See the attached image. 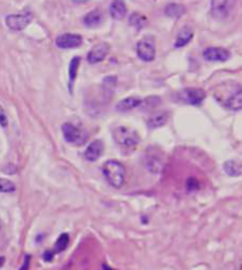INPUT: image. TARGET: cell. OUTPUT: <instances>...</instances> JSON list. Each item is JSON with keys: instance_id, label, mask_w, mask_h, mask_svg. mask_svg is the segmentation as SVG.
Instances as JSON below:
<instances>
[{"instance_id": "obj_1", "label": "cell", "mask_w": 242, "mask_h": 270, "mask_svg": "<svg viewBox=\"0 0 242 270\" xmlns=\"http://www.w3.org/2000/svg\"><path fill=\"white\" fill-rule=\"evenodd\" d=\"M104 176L106 181L112 186V187L119 188L123 186L125 183V177H126V170L125 166L116 160H108L104 167H102Z\"/></svg>"}, {"instance_id": "obj_2", "label": "cell", "mask_w": 242, "mask_h": 270, "mask_svg": "<svg viewBox=\"0 0 242 270\" xmlns=\"http://www.w3.org/2000/svg\"><path fill=\"white\" fill-rule=\"evenodd\" d=\"M112 137L118 146L122 147H135L140 142V136L135 129L126 126H118L112 130Z\"/></svg>"}, {"instance_id": "obj_3", "label": "cell", "mask_w": 242, "mask_h": 270, "mask_svg": "<svg viewBox=\"0 0 242 270\" xmlns=\"http://www.w3.org/2000/svg\"><path fill=\"white\" fill-rule=\"evenodd\" d=\"M61 130H63V136L65 139V142L71 143L75 146H82L88 139V135L82 132L80 127H77L73 123H64L61 126Z\"/></svg>"}, {"instance_id": "obj_4", "label": "cell", "mask_w": 242, "mask_h": 270, "mask_svg": "<svg viewBox=\"0 0 242 270\" xmlns=\"http://www.w3.org/2000/svg\"><path fill=\"white\" fill-rule=\"evenodd\" d=\"M136 52L137 57L142 61H145V63L153 61L155 57H156V45H155V41L152 39H149V37L142 39L140 41L137 42Z\"/></svg>"}, {"instance_id": "obj_5", "label": "cell", "mask_w": 242, "mask_h": 270, "mask_svg": "<svg viewBox=\"0 0 242 270\" xmlns=\"http://www.w3.org/2000/svg\"><path fill=\"white\" fill-rule=\"evenodd\" d=\"M33 19L32 11H24L21 14H9L6 17V24L11 32H21L24 30Z\"/></svg>"}, {"instance_id": "obj_6", "label": "cell", "mask_w": 242, "mask_h": 270, "mask_svg": "<svg viewBox=\"0 0 242 270\" xmlns=\"http://www.w3.org/2000/svg\"><path fill=\"white\" fill-rule=\"evenodd\" d=\"M204 58L211 63H225L231 58V52L222 47H208L202 52Z\"/></svg>"}, {"instance_id": "obj_7", "label": "cell", "mask_w": 242, "mask_h": 270, "mask_svg": "<svg viewBox=\"0 0 242 270\" xmlns=\"http://www.w3.org/2000/svg\"><path fill=\"white\" fill-rule=\"evenodd\" d=\"M180 99L187 105H200L205 99V92L202 89L186 88L180 92Z\"/></svg>"}, {"instance_id": "obj_8", "label": "cell", "mask_w": 242, "mask_h": 270, "mask_svg": "<svg viewBox=\"0 0 242 270\" xmlns=\"http://www.w3.org/2000/svg\"><path fill=\"white\" fill-rule=\"evenodd\" d=\"M55 44L58 48L63 50L78 48L82 44V37L80 34H61L55 39Z\"/></svg>"}, {"instance_id": "obj_9", "label": "cell", "mask_w": 242, "mask_h": 270, "mask_svg": "<svg viewBox=\"0 0 242 270\" xmlns=\"http://www.w3.org/2000/svg\"><path fill=\"white\" fill-rule=\"evenodd\" d=\"M232 6H234V1L214 0V1H211V14L215 19H227L231 14Z\"/></svg>"}, {"instance_id": "obj_10", "label": "cell", "mask_w": 242, "mask_h": 270, "mask_svg": "<svg viewBox=\"0 0 242 270\" xmlns=\"http://www.w3.org/2000/svg\"><path fill=\"white\" fill-rule=\"evenodd\" d=\"M221 104L224 105L228 111H232V112H240V111L242 109L241 85H240V86H237L231 95H228L225 99H222Z\"/></svg>"}, {"instance_id": "obj_11", "label": "cell", "mask_w": 242, "mask_h": 270, "mask_svg": "<svg viewBox=\"0 0 242 270\" xmlns=\"http://www.w3.org/2000/svg\"><path fill=\"white\" fill-rule=\"evenodd\" d=\"M109 54V45L105 42H101L98 45H95L91 51L88 52L86 60L89 64H98L101 61H104L106 58V55Z\"/></svg>"}, {"instance_id": "obj_12", "label": "cell", "mask_w": 242, "mask_h": 270, "mask_svg": "<svg viewBox=\"0 0 242 270\" xmlns=\"http://www.w3.org/2000/svg\"><path fill=\"white\" fill-rule=\"evenodd\" d=\"M102 153H104V143H102V140H94L91 145L86 147L84 157L85 160H88V161H96L99 157L102 156Z\"/></svg>"}, {"instance_id": "obj_13", "label": "cell", "mask_w": 242, "mask_h": 270, "mask_svg": "<svg viewBox=\"0 0 242 270\" xmlns=\"http://www.w3.org/2000/svg\"><path fill=\"white\" fill-rule=\"evenodd\" d=\"M142 104H143V101L140 98H137V96H129V98H125V99H122V101H119L116 104V111L123 114V112L132 111V109H136L139 106H142Z\"/></svg>"}, {"instance_id": "obj_14", "label": "cell", "mask_w": 242, "mask_h": 270, "mask_svg": "<svg viewBox=\"0 0 242 270\" xmlns=\"http://www.w3.org/2000/svg\"><path fill=\"white\" fill-rule=\"evenodd\" d=\"M82 23H84L88 29H96V27H99L104 23V14H102V11L98 10V9L89 11L88 14L84 16Z\"/></svg>"}, {"instance_id": "obj_15", "label": "cell", "mask_w": 242, "mask_h": 270, "mask_svg": "<svg viewBox=\"0 0 242 270\" xmlns=\"http://www.w3.org/2000/svg\"><path fill=\"white\" fill-rule=\"evenodd\" d=\"M126 13L127 9L125 1H122V0H115V1L111 3V6H109V14H111V17H112L114 20H122V19H125Z\"/></svg>"}, {"instance_id": "obj_16", "label": "cell", "mask_w": 242, "mask_h": 270, "mask_svg": "<svg viewBox=\"0 0 242 270\" xmlns=\"http://www.w3.org/2000/svg\"><path fill=\"white\" fill-rule=\"evenodd\" d=\"M168 115L167 112H159V114H153L148 119V126L150 129H156V127H161L167 123Z\"/></svg>"}, {"instance_id": "obj_17", "label": "cell", "mask_w": 242, "mask_h": 270, "mask_svg": "<svg viewBox=\"0 0 242 270\" xmlns=\"http://www.w3.org/2000/svg\"><path fill=\"white\" fill-rule=\"evenodd\" d=\"M80 64H81V60L80 57H74L70 63V71H68V88H70V92H73V88H74L75 78H77V73H78V68H80Z\"/></svg>"}, {"instance_id": "obj_18", "label": "cell", "mask_w": 242, "mask_h": 270, "mask_svg": "<svg viewBox=\"0 0 242 270\" xmlns=\"http://www.w3.org/2000/svg\"><path fill=\"white\" fill-rule=\"evenodd\" d=\"M224 171L230 177H240L242 174V167L237 160H228L224 163Z\"/></svg>"}, {"instance_id": "obj_19", "label": "cell", "mask_w": 242, "mask_h": 270, "mask_svg": "<svg viewBox=\"0 0 242 270\" xmlns=\"http://www.w3.org/2000/svg\"><path fill=\"white\" fill-rule=\"evenodd\" d=\"M184 11H186V9L179 3H168L166 9H164L166 16H168L170 19H179L184 14Z\"/></svg>"}, {"instance_id": "obj_20", "label": "cell", "mask_w": 242, "mask_h": 270, "mask_svg": "<svg viewBox=\"0 0 242 270\" xmlns=\"http://www.w3.org/2000/svg\"><path fill=\"white\" fill-rule=\"evenodd\" d=\"M193 39V30L191 29H183L181 32L179 33L177 39H176V42H174V47L176 48H181L184 45H187Z\"/></svg>"}, {"instance_id": "obj_21", "label": "cell", "mask_w": 242, "mask_h": 270, "mask_svg": "<svg viewBox=\"0 0 242 270\" xmlns=\"http://www.w3.org/2000/svg\"><path fill=\"white\" fill-rule=\"evenodd\" d=\"M129 24L133 26L136 30H140V29H143L146 26V17L142 16V14H139V13H133L129 17Z\"/></svg>"}, {"instance_id": "obj_22", "label": "cell", "mask_w": 242, "mask_h": 270, "mask_svg": "<svg viewBox=\"0 0 242 270\" xmlns=\"http://www.w3.org/2000/svg\"><path fill=\"white\" fill-rule=\"evenodd\" d=\"M68 242H70V236L67 235V233H63V235H60V238L57 239V242H55V252H63V250L67 249V246H68Z\"/></svg>"}, {"instance_id": "obj_23", "label": "cell", "mask_w": 242, "mask_h": 270, "mask_svg": "<svg viewBox=\"0 0 242 270\" xmlns=\"http://www.w3.org/2000/svg\"><path fill=\"white\" fill-rule=\"evenodd\" d=\"M13 191H16V184L7 178H0V193H13Z\"/></svg>"}, {"instance_id": "obj_24", "label": "cell", "mask_w": 242, "mask_h": 270, "mask_svg": "<svg viewBox=\"0 0 242 270\" xmlns=\"http://www.w3.org/2000/svg\"><path fill=\"white\" fill-rule=\"evenodd\" d=\"M199 187H200V184H199L197 178L190 177L189 180H187V183H186V190H187L189 193H193V191H197Z\"/></svg>"}, {"instance_id": "obj_25", "label": "cell", "mask_w": 242, "mask_h": 270, "mask_svg": "<svg viewBox=\"0 0 242 270\" xmlns=\"http://www.w3.org/2000/svg\"><path fill=\"white\" fill-rule=\"evenodd\" d=\"M0 126L1 127H6L7 126V116H6V112L3 109V106L0 105Z\"/></svg>"}, {"instance_id": "obj_26", "label": "cell", "mask_w": 242, "mask_h": 270, "mask_svg": "<svg viewBox=\"0 0 242 270\" xmlns=\"http://www.w3.org/2000/svg\"><path fill=\"white\" fill-rule=\"evenodd\" d=\"M53 256H54V252H50V250L44 252V260H45V262H50V260H53Z\"/></svg>"}, {"instance_id": "obj_27", "label": "cell", "mask_w": 242, "mask_h": 270, "mask_svg": "<svg viewBox=\"0 0 242 270\" xmlns=\"http://www.w3.org/2000/svg\"><path fill=\"white\" fill-rule=\"evenodd\" d=\"M29 265H30V256H26V258H24V263H23V266L20 268V270H27L29 269Z\"/></svg>"}, {"instance_id": "obj_28", "label": "cell", "mask_w": 242, "mask_h": 270, "mask_svg": "<svg viewBox=\"0 0 242 270\" xmlns=\"http://www.w3.org/2000/svg\"><path fill=\"white\" fill-rule=\"evenodd\" d=\"M104 270H114V269H111L109 266H106V265H104Z\"/></svg>"}, {"instance_id": "obj_29", "label": "cell", "mask_w": 242, "mask_h": 270, "mask_svg": "<svg viewBox=\"0 0 242 270\" xmlns=\"http://www.w3.org/2000/svg\"><path fill=\"white\" fill-rule=\"evenodd\" d=\"M3 263H4V258H0V266H1Z\"/></svg>"}, {"instance_id": "obj_30", "label": "cell", "mask_w": 242, "mask_h": 270, "mask_svg": "<svg viewBox=\"0 0 242 270\" xmlns=\"http://www.w3.org/2000/svg\"><path fill=\"white\" fill-rule=\"evenodd\" d=\"M1 225H3V224H1V219H0V229H1Z\"/></svg>"}]
</instances>
